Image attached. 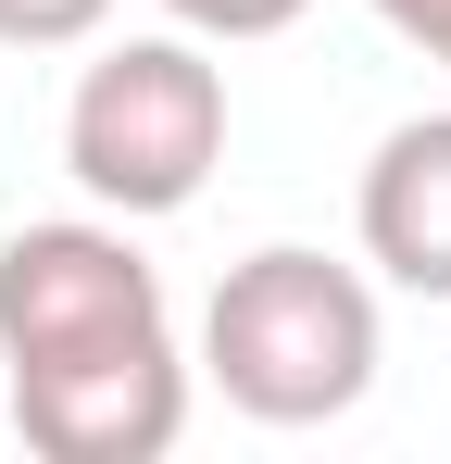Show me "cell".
<instances>
[{
  "label": "cell",
  "mask_w": 451,
  "mask_h": 464,
  "mask_svg": "<svg viewBox=\"0 0 451 464\" xmlns=\"http://www.w3.org/2000/svg\"><path fill=\"white\" fill-rule=\"evenodd\" d=\"M0 389L38 464H163L188 440V352L126 214L0 238Z\"/></svg>",
  "instance_id": "obj_1"
},
{
  "label": "cell",
  "mask_w": 451,
  "mask_h": 464,
  "mask_svg": "<svg viewBox=\"0 0 451 464\" xmlns=\"http://www.w3.org/2000/svg\"><path fill=\"white\" fill-rule=\"evenodd\" d=\"M389 364L376 326V276L326 264L301 238H264L251 264H226L201 302V377L251 414V427H339Z\"/></svg>",
  "instance_id": "obj_2"
},
{
  "label": "cell",
  "mask_w": 451,
  "mask_h": 464,
  "mask_svg": "<svg viewBox=\"0 0 451 464\" xmlns=\"http://www.w3.org/2000/svg\"><path fill=\"white\" fill-rule=\"evenodd\" d=\"M226 163V63L214 38L163 25V38H113L101 63H75L63 101V176L101 201V214H188Z\"/></svg>",
  "instance_id": "obj_3"
},
{
  "label": "cell",
  "mask_w": 451,
  "mask_h": 464,
  "mask_svg": "<svg viewBox=\"0 0 451 464\" xmlns=\"http://www.w3.org/2000/svg\"><path fill=\"white\" fill-rule=\"evenodd\" d=\"M351 227H364V264L414 302H451V113H414L389 126L351 188Z\"/></svg>",
  "instance_id": "obj_4"
},
{
  "label": "cell",
  "mask_w": 451,
  "mask_h": 464,
  "mask_svg": "<svg viewBox=\"0 0 451 464\" xmlns=\"http://www.w3.org/2000/svg\"><path fill=\"white\" fill-rule=\"evenodd\" d=\"M313 0H163V25H188V38H214V51H251V38H289Z\"/></svg>",
  "instance_id": "obj_5"
},
{
  "label": "cell",
  "mask_w": 451,
  "mask_h": 464,
  "mask_svg": "<svg viewBox=\"0 0 451 464\" xmlns=\"http://www.w3.org/2000/svg\"><path fill=\"white\" fill-rule=\"evenodd\" d=\"M113 0H0V51H88Z\"/></svg>",
  "instance_id": "obj_6"
},
{
  "label": "cell",
  "mask_w": 451,
  "mask_h": 464,
  "mask_svg": "<svg viewBox=\"0 0 451 464\" xmlns=\"http://www.w3.org/2000/svg\"><path fill=\"white\" fill-rule=\"evenodd\" d=\"M364 13L389 25V38H401V51H427V63L451 76V0H364Z\"/></svg>",
  "instance_id": "obj_7"
}]
</instances>
